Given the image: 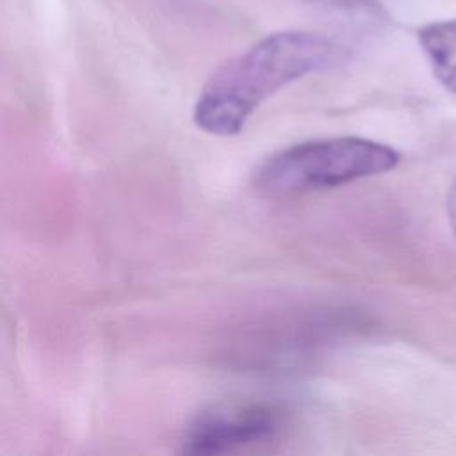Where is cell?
Here are the masks:
<instances>
[{"label": "cell", "mask_w": 456, "mask_h": 456, "mask_svg": "<svg viewBox=\"0 0 456 456\" xmlns=\"http://www.w3.org/2000/svg\"><path fill=\"white\" fill-rule=\"evenodd\" d=\"M447 217L451 223V228L456 235V180L452 182L449 192H447Z\"/></svg>", "instance_id": "obj_6"}, {"label": "cell", "mask_w": 456, "mask_h": 456, "mask_svg": "<svg viewBox=\"0 0 456 456\" xmlns=\"http://www.w3.org/2000/svg\"><path fill=\"white\" fill-rule=\"evenodd\" d=\"M278 426V411L262 403L214 406L191 422L182 440V451L187 454H221L265 440L276 433Z\"/></svg>", "instance_id": "obj_3"}, {"label": "cell", "mask_w": 456, "mask_h": 456, "mask_svg": "<svg viewBox=\"0 0 456 456\" xmlns=\"http://www.w3.org/2000/svg\"><path fill=\"white\" fill-rule=\"evenodd\" d=\"M419 43L435 77L456 93V18L428 23L419 30Z\"/></svg>", "instance_id": "obj_4"}, {"label": "cell", "mask_w": 456, "mask_h": 456, "mask_svg": "<svg viewBox=\"0 0 456 456\" xmlns=\"http://www.w3.org/2000/svg\"><path fill=\"white\" fill-rule=\"evenodd\" d=\"M338 45L314 32H276L221 64L194 105V123L212 135L239 134L256 107L283 86L337 61Z\"/></svg>", "instance_id": "obj_1"}, {"label": "cell", "mask_w": 456, "mask_h": 456, "mask_svg": "<svg viewBox=\"0 0 456 456\" xmlns=\"http://www.w3.org/2000/svg\"><path fill=\"white\" fill-rule=\"evenodd\" d=\"M308 2L326 5V7H335V9H356L365 5L369 0H308Z\"/></svg>", "instance_id": "obj_5"}, {"label": "cell", "mask_w": 456, "mask_h": 456, "mask_svg": "<svg viewBox=\"0 0 456 456\" xmlns=\"http://www.w3.org/2000/svg\"><path fill=\"white\" fill-rule=\"evenodd\" d=\"M397 162L399 153L395 150L370 139H317L294 144L269 157L256 169L255 183L267 194L287 196L387 173Z\"/></svg>", "instance_id": "obj_2"}]
</instances>
